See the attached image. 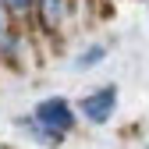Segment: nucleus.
<instances>
[{"label": "nucleus", "mask_w": 149, "mask_h": 149, "mask_svg": "<svg viewBox=\"0 0 149 149\" xmlns=\"http://www.w3.org/2000/svg\"><path fill=\"white\" fill-rule=\"evenodd\" d=\"M36 121H39L46 132L61 135V132H68V128L74 124V114H71V107L64 100H43L39 107H36Z\"/></svg>", "instance_id": "obj_1"}, {"label": "nucleus", "mask_w": 149, "mask_h": 149, "mask_svg": "<svg viewBox=\"0 0 149 149\" xmlns=\"http://www.w3.org/2000/svg\"><path fill=\"white\" fill-rule=\"evenodd\" d=\"M114 107H117V89H114V85H103V89L89 92V96L82 100V114H85L92 124H103V121H110Z\"/></svg>", "instance_id": "obj_2"}, {"label": "nucleus", "mask_w": 149, "mask_h": 149, "mask_svg": "<svg viewBox=\"0 0 149 149\" xmlns=\"http://www.w3.org/2000/svg\"><path fill=\"white\" fill-rule=\"evenodd\" d=\"M103 57H107V50H103V46H89V50H82L78 57H74V64H71V68H74V71H85V68H96V64H100Z\"/></svg>", "instance_id": "obj_3"}, {"label": "nucleus", "mask_w": 149, "mask_h": 149, "mask_svg": "<svg viewBox=\"0 0 149 149\" xmlns=\"http://www.w3.org/2000/svg\"><path fill=\"white\" fill-rule=\"evenodd\" d=\"M7 4H11V7H14V11H25V7H29V4H32V0H7Z\"/></svg>", "instance_id": "obj_4"}, {"label": "nucleus", "mask_w": 149, "mask_h": 149, "mask_svg": "<svg viewBox=\"0 0 149 149\" xmlns=\"http://www.w3.org/2000/svg\"><path fill=\"white\" fill-rule=\"evenodd\" d=\"M0 32H4V22H0Z\"/></svg>", "instance_id": "obj_5"}]
</instances>
